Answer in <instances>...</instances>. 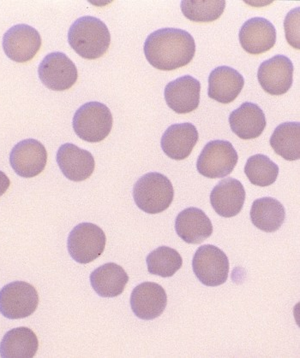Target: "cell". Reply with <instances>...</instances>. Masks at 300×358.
Instances as JSON below:
<instances>
[{
	"label": "cell",
	"mask_w": 300,
	"mask_h": 358,
	"mask_svg": "<svg viewBox=\"0 0 300 358\" xmlns=\"http://www.w3.org/2000/svg\"><path fill=\"white\" fill-rule=\"evenodd\" d=\"M133 198L138 208L148 214H159L168 209L175 198L171 180L161 173L142 176L133 187Z\"/></svg>",
	"instance_id": "cell-3"
},
{
	"label": "cell",
	"mask_w": 300,
	"mask_h": 358,
	"mask_svg": "<svg viewBox=\"0 0 300 358\" xmlns=\"http://www.w3.org/2000/svg\"><path fill=\"white\" fill-rule=\"evenodd\" d=\"M168 296L163 287L155 282H144L134 288L130 295L133 313L145 321L154 320L164 313Z\"/></svg>",
	"instance_id": "cell-13"
},
{
	"label": "cell",
	"mask_w": 300,
	"mask_h": 358,
	"mask_svg": "<svg viewBox=\"0 0 300 358\" xmlns=\"http://www.w3.org/2000/svg\"><path fill=\"white\" fill-rule=\"evenodd\" d=\"M245 173L252 184L264 187L275 182L279 167L268 156L257 154L246 162Z\"/></svg>",
	"instance_id": "cell-27"
},
{
	"label": "cell",
	"mask_w": 300,
	"mask_h": 358,
	"mask_svg": "<svg viewBox=\"0 0 300 358\" xmlns=\"http://www.w3.org/2000/svg\"><path fill=\"white\" fill-rule=\"evenodd\" d=\"M240 42L242 48L252 55L266 52L275 45V26L266 18L249 19L240 30Z\"/></svg>",
	"instance_id": "cell-16"
},
{
	"label": "cell",
	"mask_w": 300,
	"mask_h": 358,
	"mask_svg": "<svg viewBox=\"0 0 300 358\" xmlns=\"http://www.w3.org/2000/svg\"><path fill=\"white\" fill-rule=\"evenodd\" d=\"M41 46L39 32L33 27L18 24L6 31L3 37V49L10 59L26 63L34 59Z\"/></svg>",
	"instance_id": "cell-10"
},
{
	"label": "cell",
	"mask_w": 300,
	"mask_h": 358,
	"mask_svg": "<svg viewBox=\"0 0 300 358\" xmlns=\"http://www.w3.org/2000/svg\"><path fill=\"white\" fill-rule=\"evenodd\" d=\"M56 159L63 175L72 182H83L90 178L95 171L93 155L76 145L67 143L61 145Z\"/></svg>",
	"instance_id": "cell-15"
},
{
	"label": "cell",
	"mask_w": 300,
	"mask_h": 358,
	"mask_svg": "<svg viewBox=\"0 0 300 358\" xmlns=\"http://www.w3.org/2000/svg\"><path fill=\"white\" fill-rule=\"evenodd\" d=\"M129 276L118 264L109 263L95 269L90 275L93 289L102 298H114L123 294Z\"/></svg>",
	"instance_id": "cell-22"
},
{
	"label": "cell",
	"mask_w": 300,
	"mask_h": 358,
	"mask_svg": "<svg viewBox=\"0 0 300 358\" xmlns=\"http://www.w3.org/2000/svg\"><path fill=\"white\" fill-rule=\"evenodd\" d=\"M175 230L184 242L197 245L212 236L213 225L205 211L190 207L177 215Z\"/></svg>",
	"instance_id": "cell-19"
},
{
	"label": "cell",
	"mask_w": 300,
	"mask_h": 358,
	"mask_svg": "<svg viewBox=\"0 0 300 358\" xmlns=\"http://www.w3.org/2000/svg\"><path fill=\"white\" fill-rule=\"evenodd\" d=\"M144 49L146 59L153 67L171 71L191 63L195 56L196 43L187 31L165 28L150 34Z\"/></svg>",
	"instance_id": "cell-1"
},
{
	"label": "cell",
	"mask_w": 300,
	"mask_h": 358,
	"mask_svg": "<svg viewBox=\"0 0 300 358\" xmlns=\"http://www.w3.org/2000/svg\"><path fill=\"white\" fill-rule=\"evenodd\" d=\"M192 268L200 282L205 286H221L229 278V257L217 246L202 245L195 253Z\"/></svg>",
	"instance_id": "cell-7"
},
{
	"label": "cell",
	"mask_w": 300,
	"mask_h": 358,
	"mask_svg": "<svg viewBox=\"0 0 300 358\" xmlns=\"http://www.w3.org/2000/svg\"><path fill=\"white\" fill-rule=\"evenodd\" d=\"M244 85V77L236 69L229 66L217 67L210 74L207 95L219 103H232L240 95Z\"/></svg>",
	"instance_id": "cell-20"
},
{
	"label": "cell",
	"mask_w": 300,
	"mask_h": 358,
	"mask_svg": "<svg viewBox=\"0 0 300 358\" xmlns=\"http://www.w3.org/2000/svg\"><path fill=\"white\" fill-rule=\"evenodd\" d=\"M224 0H184L180 5L187 19L195 22H211L217 20L224 13Z\"/></svg>",
	"instance_id": "cell-28"
},
{
	"label": "cell",
	"mask_w": 300,
	"mask_h": 358,
	"mask_svg": "<svg viewBox=\"0 0 300 358\" xmlns=\"http://www.w3.org/2000/svg\"><path fill=\"white\" fill-rule=\"evenodd\" d=\"M294 69V64L287 57L276 55L261 64L257 71V79L268 94L282 95L292 86Z\"/></svg>",
	"instance_id": "cell-12"
},
{
	"label": "cell",
	"mask_w": 300,
	"mask_h": 358,
	"mask_svg": "<svg viewBox=\"0 0 300 358\" xmlns=\"http://www.w3.org/2000/svg\"><path fill=\"white\" fill-rule=\"evenodd\" d=\"M39 305V295L25 282L7 284L0 291V313L11 320L30 317Z\"/></svg>",
	"instance_id": "cell-8"
},
{
	"label": "cell",
	"mask_w": 300,
	"mask_h": 358,
	"mask_svg": "<svg viewBox=\"0 0 300 358\" xmlns=\"http://www.w3.org/2000/svg\"><path fill=\"white\" fill-rule=\"evenodd\" d=\"M201 83L191 76L179 77L165 87L167 105L178 114H187L198 109Z\"/></svg>",
	"instance_id": "cell-14"
},
{
	"label": "cell",
	"mask_w": 300,
	"mask_h": 358,
	"mask_svg": "<svg viewBox=\"0 0 300 358\" xmlns=\"http://www.w3.org/2000/svg\"><path fill=\"white\" fill-rule=\"evenodd\" d=\"M245 201L243 184L231 177L221 180L210 194L211 206L222 217H236L243 209Z\"/></svg>",
	"instance_id": "cell-17"
},
{
	"label": "cell",
	"mask_w": 300,
	"mask_h": 358,
	"mask_svg": "<svg viewBox=\"0 0 300 358\" xmlns=\"http://www.w3.org/2000/svg\"><path fill=\"white\" fill-rule=\"evenodd\" d=\"M238 160V153L231 142L212 141L202 150L197 169L199 174L207 178H223L233 171Z\"/></svg>",
	"instance_id": "cell-6"
},
{
	"label": "cell",
	"mask_w": 300,
	"mask_h": 358,
	"mask_svg": "<svg viewBox=\"0 0 300 358\" xmlns=\"http://www.w3.org/2000/svg\"><path fill=\"white\" fill-rule=\"evenodd\" d=\"M251 220L256 228L266 233H274L282 228L286 210L282 203L271 197H264L253 202Z\"/></svg>",
	"instance_id": "cell-24"
},
{
	"label": "cell",
	"mask_w": 300,
	"mask_h": 358,
	"mask_svg": "<svg viewBox=\"0 0 300 358\" xmlns=\"http://www.w3.org/2000/svg\"><path fill=\"white\" fill-rule=\"evenodd\" d=\"M109 108L100 102H88L76 111L72 124L76 136L90 143H98L109 136L113 128Z\"/></svg>",
	"instance_id": "cell-4"
},
{
	"label": "cell",
	"mask_w": 300,
	"mask_h": 358,
	"mask_svg": "<svg viewBox=\"0 0 300 358\" xmlns=\"http://www.w3.org/2000/svg\"><path fill=\"white\" fill-rule=\"evenodd\" d=\"M48 152L40 141L28 138L19 142L11 150L10 164L13 171L24 178H32L44 171Z\"/></svg>",
	"instance_id": "cell-11"
},
{
	"label": "cell",
	"mask_w": 300,
	"mask_h": 358,
	"mask_svg": "<svg viewBox=\"0 0 300 358\" xmlns=\"http://www.w3.org/2000/svg\"><path fill=\"white\" fill-rule=\"evenodd\" d=\"M198 138V131L192 123H179L169 127L165 131L161 145L168 157L180 161L191 155Z\"/></svg>",
	"instance_id": "cell-18"
},
{
	"label": "cell",
	"mask_w": 300,
	"mask_h": 358,
	"mask_svg": "<svg viewBox=\"0 0 300 358\" xmlns=\"http://www.w3.org/2000/svg\"><path fill=\"white\" fill-rule=\"evenodd\" d=\"M276 154L287 161L300 159V123L287 122L277 127L271 137Z\"/></svg>",
	"instance_id": "cell-25"
},
{
	"label": "cell",
	"mask_w": 300,
	"mask_h": 358,
	"mask_svg": "<svg viewBox=\"0 0 300 358\" xmlns=\"http://www.w3.org/2000/svg\"><path fill=\"white\" fill-rule=\"evenodd\" d=\"M68 42L83 59H97L109 50L111 34L101 19L86 15L73 22L69 29Z\"/></svg>",
	"instance_id": "cell-2"
},
{
	"label": "cell",
	"mask_w": 300,
	"mask_h": 358,
	"mask_svg": "<svg viewBox=\"0 0 300 358\" xmlns=\"http://www.w3.org/2000/svg\"><path fill=\"white\" fill-rule=\"evenodd\" d=\"M147 266L150 274L168 278L176 274L183 265L182 257L176 250L168 246H161L147 257Z\"/></svg>",
	"instance_id": "cell-26"
},
{
	"label": "cell",
	"mask_w": 300,
	"mask_h": 358,
	"mask_svg": "<svg viewBox=\"0 0 300 358\" xmlns=\"http://www.w3.org/2000/svg\"><path fill=\"white\" fill-rule=\"evenodd\" d=\"M299 8L292 9L289 13L287 15L284 21L285 34L286 38L292 48L299 50Z\"/></svg>",
	"instance_id": "cell-29"
},
{
	"label": "cell",
	"mask_w": 300,
	"mask_h": 358,
	"mask_svg": "<svg viewBox=\"0 0 300 358\" xmlns=\"http://www.w3.org/2000/svg\"><path fill=\"white\" fill-rule=\"evenodd\" d=\"M39 348L34 331L26 327L7 332L0 343V356L4 358H32Z\"/></svg>",
	"instance_id": "cell-23"
},
{
	"label": "cell",
	"mask_w": 300,
	"mask_h": 358,
	"mask_svg": "<svg viewBox=\"0 0 300 358\" xmlns=\"http://www.w3.org/2000/svg\"><path fill=\"white\" fill-rule=\"evenodd\" d=\"M41 83L53 91L70 90L78 80L76 65L63 52H52L46 56L38 68Z\"/></svg>",
	"instance_id": "cell-9"
},
{
	"label": "cell",
	"mask_w": 300,
	"mask_h": 358,
	"mask_svg": "<svg viewBox=\"0 0 300 358\" xmlns=\"http://www.w3.org/2000/svg\"><path fill=\"white\" fill-rule=\"evenodd\" d=\"M11 186V180L6 173L0 171V197L5 194L6 191L9 189Z\"/></svg>",
	"instance_id": "cell-30"
},
{
	"label": "cell",
	"mask_w": 300,
	"mask_h": 358,
	"mask_svg": "<svg viewBox=\"0 0 300 358\" xmlns=\"http://www.w3.org/2000/svg\"><path fill=\"white\" fill-rule=\"evenodd\" d=\"M230 128L242 140L259 137L266 128V117L263 110L252 102H245L229 115Z\"/></svg>",
	"instance_id": "cell-21"
},
{
	"label": "cell",
	"mask_w": 300,
	"mask_h": 358,
	"mask_svg": "<svg viewBox=\"0 0 300 358\" xmlns=\"http://www.w3.org/2000/svg\"><path fill=\"white\" fill-rule=\"evenodd\" d=\"M106 242V234L100 227L90 222L80 223L69 234L68 252L76 263L90 264L102 255Z\"/></svg>",
	"instance_id": "cell-5"
}]
</instances>
